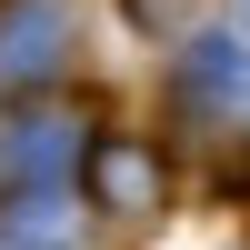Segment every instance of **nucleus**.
I'll return each instance as SVG.
<instances>
[{
    "mask_svg": "<svg viewBox=\"0 0 250 250\" xmlns=\"http://www.w3.org/2000/svg\"><path fill=\"white\" fill-rule=\"evenodd\" d=\"M0 180H10V120H0Z\"/></svg>",
    "mask_w": 250,
    "mask_h": 250,
    "instance_id": "6",
    "label": "nucleus"
},
{
    "mask_svg": "<svg viewBox=\"0 0 250 250\" xmlns=\"http://www.w3.org/2000/svg\"><path fill=\"white\" fill-rule=\"evenodd\" d=\"M70 70V0H0V90H40Z\"/></svg>",
    "mask_w": 250,
    "mask_h": 250,
    "instance_id": "3",
    "label": "nucleus"
},
{
    "mask_svg": "<svg viewBox=\"0 0 250 250\" xmlns=\"http://www.w3.org/2000/svg\"><path fill=\"white\" fill-rule=\"evenodd\" d=\"M90 200L110 220H160L170 210V160L150 150V140H130V130H110V140H90Z\"/></svg>",
    "mask_w": 250,
    "mask_h": 250,
    "instance_id": "2",
    "label": "nucleus"
},
{
    "mask_svg": "<svg viewBox=\"0 0 250 250\" xmlns=\"http://www.w3.org/2000/svg\"><path fill=\"white\" fill-rule=\"evenodd\" d=\"M190 10H200V0H130V20H140V30H160V40L190 30Z\"/></svg>",
    "mask_w": 250,
    "mask_h": 250,
    "instance_id": "5",
    "label": "nucleus"
},
{
    "mask_svg": "<svg viewBox=\"0 0 250 250\" xmlns=\"http://www.w3.org/2000/svg\"><path fill=\"white\" fill-rule=\"evenodd\" d=\"M180 110L210 130H250V30H200L180 50Z\"/></svg>",
    "mask_w": 250,
    "mask_h": 250,
    "instance_id": "1",
    "label": "nucleus"
},
{
    "mask_svg": "<svg viewBox=\"0 0 250 250\" xmlns=\"http://www.w3.org/2000/svg\"><path fill=\"white\" fill-rule=\"evenodd\" d=\"M70 130H80L70 110H40V120H20V130H10V170H30V180H60V160L80 150Z\"/></svg>",
    "mask_w": 250,
    "mask_h": 250,
    "instance_id": "4",
    "label": "nucleus"
}]
</instances>
